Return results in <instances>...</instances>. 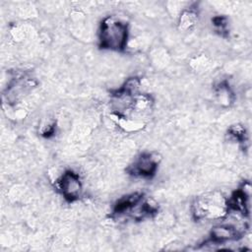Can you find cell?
I'll list each match as a JSON object with an SVG mask.
<instances>
[{"label": "cell", "mask_w": 252, "mask_h": 252, "mask_svg": "<svg viewBox=\"0 0 252 252\" xmlns=\"http://www.w3.org/2000/svg\"><path fill=\"white\" fill-rule=\"evenodd\" d=\"M158 211V206L147 198L142 192H134L119 198L113 206L110 217L114 220L131 219L143 220L154 217Z\"/></svg>", "instance_id": "obj_1"}, {"label": "cell", "mask_w": 252, "mask_h": 252, "mask_svg": "<svg viewBox=\"0 0 252 252\" xmlns=\"http://www.w3.org/2000/svg\"><path fill=\"white\" fill-rule=\"evenodd\" d=\"M195 220H221L229 212L227 198L220 191H212L195 198L191 206Z\"/></svg>", "instance_id": "obj_2"}, {"label": "cell", "mask_w": 252, "mask_h": 252, "mask_svg": "<svg viewBox=\"0 0 252 252\" xmlns=\"http://www.w3.org/2000/svg\"><path fill=\"white\" fill-rule=\"evenodd\" d=\"M129 25L125 21L108 16L104 18L98 29V45L101 49L123 51L127 45Z\"/></svg>", "instance_id": "obj_3"}, {"label": "cell", "mask_w": 252, "mask_h": 252, "mask_svg": "<svg viewBox=\"0 0 252 252\" xmlns=\"http://www.w3.org/2000/svg\"><path fill=\"white\" fill-rule=\"evenodd\" d=\"M161 158L156 152H146L141 154L126 168V172L139 178H152L158 171Z\"/></svg>", "instance_id": "obj_4"}, {"label": "cell", "mask_w": 252, "mask_h": 252, "mask_svg": "<svg viewBox=\"0 0 252 252\" xmlns=\"http://www.w3.org/2000/svg\"><path fill=\"white\" fill-rule=\"evenodd\" d=\"M56 186L63 198L73 203L79 200L83 194V182L79 173L68 169L57 179Z\"/></svg>", "instance_id": "obj_5"}, {"label": "cell", "mask_w": 252, "mask_h": 252, "mask_svg": "<svg viewBox=\"0 0 252 252\" xmlns=\"http://www.w3.org/2000/svg\"><path fill=\"white\" fill-rule=\"evenodd\" d=\"M250 196L251 185L249 181H244L231 196L227 199L229 212L233 211L241 214L243 217H248L250 214Z\"/></svg>", "instance_id": "obj_6"}, {"label": "cell", "mask_w": 252, "mask_h": 252, "mask_svg": "<svg viewBox=\"0 0 252 252\" xmlns=\"http://www.w3.org/2000/svg\"><path fill=\"white\" fill-rule=\"evenodd\" d=\"M36 85L37 83L30 75L22 74L20 76L14 77L11 80L7 86V90L4 95L7 97V101L15 103Z\"/></svg>", "instance_id": "obj_7"}, {"label": "cell", "mask_w": 252, "mask_h": 252, "mask_svg": "<svg viewBox=\"0 0 252 252\" xmlns=\"http://www.w3.org/2000/svg\"><path fill=\"white\" fill-rule=\"evenodd\" d=\"M246 228L247 226L245 224L241 226H236L232 223H222L216 225L211 230L209 241L212 243L221 244L227 241L238 240L243 236Z\"/></svg>", "instance_id": "obj_8"}, {"label": "cell", "mask_w": 252, "mask_h": 252, "mask_svg": "<svg viewBox=\"0 0 252 252\" xmlns=\"http://www.w3.org/2000/svg\"><path fill=\"white\" fill-rule=\"evenodd\" d=\"M198 21V12L193 9L189 8L182 12L178 20V28L179 30L185 31L192 28Z\"/></svg>", "instance_id": "obj_9"}, {"label": "cell", "mask_w": 252, "mask_h": 252, "mask_svg": "<svg viewBox=\"0 0 252 252\" xmlns=\"http://www.w3.org/2000/svg\"><path fill=\"white\" fill-rule=\"evenodd\" d=\"M227 135L229 137V139L239 143V144H246L247 142V133H246V129L243 125L241 124H234L231 125L228 129H227Z\"/></svg>", "instance_id": "obj_10"}, {"label": "cell", "mask_w": 252, "mask_h": 252, "mask_svg": "<svg viewBox=\"0 0 252 252\" xmlns=\"http://www.w3.org/2000/svg\"><path fill=\"white\" fill-rule=\"evenodd\" d=\"M216 94L219 97L220 102H232L233 101V93L229 88V85L226 81H222L219 83L216 88Z\"/></svg>", "instance_id": "obj_11"}, {"label": "cell", "mask_w": 252, "mask_h": 252, "mask_svg": "<svg viewBox=\"0 0 252 252\" xmlns=\"http://www.w3.org/2000/svg\"><path fill=\"white\" fill-rule=\"evenodd\" d=\"M212 25L215 31L222 37H227L229 34V24L228 19L225 16H215L212 18Z\"/></svg>", "instance_id": "obj_12"}, {"label": "cell", "mask_w": 252, "mask_h": 252, "mask_svg": "<svg viewBox=\"0 0 252 252\" xmlns=\"http://www.w3.org/2000/svg\"><path fill=\"white\" fill-rule=\"evenodd\" d=\"M55 132V124L52 123L50 125H47V126H44L41 130V135L45 138H48L50 136H52Z\"/></svg>", "instance_id": "obj_13"}]
</instances>
